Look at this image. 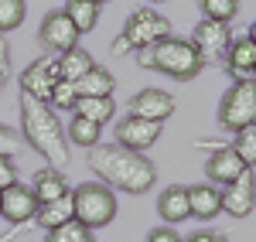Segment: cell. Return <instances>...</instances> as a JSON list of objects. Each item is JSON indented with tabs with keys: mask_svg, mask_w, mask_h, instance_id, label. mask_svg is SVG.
Returning <instances> with one entry per match:
<instances>
[{
	"mask_svg": "<svg viewBox=\"0 0 256 242\" xmlns=\"http://www.w3.org/2000/svg\"><path fill=\"white\" fill-rule=\"evenodd\" d=\"M18 82H20V92H28V96H34V99H41V102H48L55 82H58V58L48 55V51L38 55V58L20 72Z\"/></svg>",
	"mask_w": 256,
	"mask_h": 242,
	"instance_id": "obj_8",
	"label": "cell"
},
{
	"mask_svg": "<svg viewBox=\"0 0 256 242\" xmlns=\"http://www.w3.org/2000/svg\"><path fill=\"white\" fill-rule=\"evenodd\" d=\"M0 195H4V191H0Z\"/></svg>",
	"mask_w": 256,
	"mask_h": 242,
	"instance_id": "obj_40",
	"label": "cell"
},
{
	"mask_svg": "<svg viewBox=\"0 0 256 242\" xmlns=\"http://www.w3.org/2000/svg\"><path fill=\"white\" fill-rule=\"evenodd\" d=\"M120 34L134 44V51H140V48H150V44H158V41L171 38V20L164 17V14H158L154 7H140V10H134V14L126 17V24H123Z\"/></svg>",
	"mask_w": 256,
	"mask_h": 242,
	"instance_id": "obj_6",
	"label": "cell"
},
{
	"mask_svg": "<svg viewBox=\"0 0 256 242\" xmlns=\"http://www.w3.org/2000/svg\"><path fill=\"white\" fill-rule=\"evenodd\" d=\"M130 113L140 116V120H150V123H164L174 116V96L171 92H164L158 85H150V89H140L130 96Z\"/></svg>",
	"mask_w": 256,
	"mask_h": 242,
	"instance_id": "obj_11",
	"label": "cell"
},
{
	"mask_svg": "<svg viewBox=\"0 0 256 242\" xmlns=\"http://www.w3.org/2000/svg\"><path fill=\"white\" fill-rule=\"evenodd\" d=\"M20 137L10 130V126H4L0 123V157H18V150H20Z\"/></svg>",
	"mask_w": 256,
	"mask_h": 242,
	"instance_id": "obj_30",
	"label": "cell"
},
{
	"mask_svg": "<svg viewBox=\"0 0 256 242\" xmlns=\"http://www.w3.org/2000/svg\"><path fill=\"white\" fill-rule=\"evenodd\" d=\"M222 68L232 75V82L253 79V75H256V41L250 38V34L232 38L229 51H226V61H222Z\"/></svg>",
	"mask_w": 256,
	"mask_h": 242,
	"instance_id": "obj_15",
	"label": "cell"
},
{
	"mask_svg": "<svg viewBox=\"0 0 256 242\" xmlns=\"http://www.w3.org/2000/svg\"><path fill=\"white\" fill-rule=\"evenodd\" d=\"M147 242H184V239L174 232V225H164V222H160L158 229H150V232H147Z\"/></svg>",
	"mask_w": 256,
	"mask_h": 242,
	"instance_id": "obj_33",
	"label": "cell"
},
{
	"mask_svg": "<svg viewBox=\"0 0 256 242\" xmlns=\"http://www.w3.org/2000/svg\"><path fill=\"white\" fill-rule=\"evenodd\" d=\"M246 171H250L246 161L239 157L232 147H216V150L208 154V161H205V174H208V181L216 184V188L232 184L236 178H242Z\"/></svg>",
	"mask_w": 256,
	"mask_h": 242,
	"instance_id": "obj_14",
	"label": "cell"
},
{
	"mask_svg": "<svg viewBox=\"0 0 256 242\" xmlns=\"http://www.w3.org/2000/svg\"><path fill=\"white\" fill-rule=\"evenodd\" d=\"M110 51H113V55H130V51H134V44L123 38V34H116V38H113V48H110Z\"/></svg>",
	"mask_w": 256,
	"mask_h": 242,
	"instance_id": "obj_35",
	"label": "cell"
},
{
	"mask_svg": "<svg viewBox=\"0 0 256 242\" xmlns=\"http://www.w3.org/2000/svg\"><path fill=\"white\" fill-rule=\"evenodd\" d=\"M147 3H164V0H147Z\"/></svg>",
	"mask_w": 256,
	"mask_h": 242,
	"instance_id": "obj_38",
	"label": "cell"
},
{
	"mask_svg": "<svg viewBox=\"0 0 256 242\" xmlns=\"http://www.w3.org/2000/svg\"><path fill=\"white\" fill-rule=\"evenodd\" d=\"M158 212L164 225H178L184 222V219H192V205H188V188L184 184H171V188H164L158 198Z\"/></svg>",
	"mask_w": 256,
	"mask_h": 242,
	"instance_id": "obj_17",
	"label": "cell"
},
{
	"mask_svg": "<svg viewBox=\"0 0 256 242\" xmlns=\"http://www.w3.org/2000/svg\"><path fill=\"white\" fill-rule=\"evenodd\" d=\"M31 191H34L38 205H44V202H55V198H62V195H68L72 188H68V181H65L62 167H41L38 174L31 178Z\"/></svg>",
	"mask_w": 256,
	"mask_h": 242,
	"instance_id": "obj_18",
	"label": "cell"
},
{
	"mask_svg": "<svg viewBox=\"0 0 256 242\" xmlns=\"http://www.w3.org/2000/svg\"><path fill=\"white\" fill-rule=\"evenodd\" d=\"M229 147L246 161V167H256V123L246 126V130H239V133H232V143Z\"/></svg>",
	"mask_w": 256,
	"mask_h": 242,
	"instance_id": "obj_27",
	"label": "cell"
},
{
	"mask_svg": "<svg viewBox=\"0 0 256 242\" xmlns=\"http://www.w3.org/2000/svg\"><path fill=\"white\" fill-rule=\"evenodd\" d=\"M184 242H229V239H226V232H208V229H202L195 236H188Z\"/></svg>",
	"mask_w": 256,
	"mask_h": 242,
	"instance_id": "obj_34",
	"label": "cell"
},
{
	"mask_svg": "<svg viewBox=\"0 0 256 242\" xmlns=\"http://www.w3.org/2000/svg\"><path fill=\"white\" fill-rule=\"evenodd\" d=\"M18 181H20V174H18L14 157H0V191L10 188V184H18Z\"/></svg>",
	"mask_w": 256,
	"mask_h": 242,
	"instance_id": "obj_31",
	"label": "cell"
},
{
	"mask_svg": "<svg viewBox=\"0 0 256 242\" xmlns=\"http://www.w3.org/2000/svg\"><path fill=\"white\" fill-rule=\"evenodd\" d=\"M18 106H20V140L34 154H41L48 161V167H65L68 164V137H65L58 113L48 102L34 99L28 92H20Z\"/></svg>",
	"mask_w": 256,
	"mask_h": 242,
	"instance_id": "obj_2",
	"label": "cell"
},
{
	"mask_svg": "<svg viewBox=\"0 0 256 242\" xmlns=\"http://www.w3.org/2000/svg\"><path fill=\"white\" fill-rule=\"evenodd\" d=\"M24 14H28L24 0H0V34L7 38L10 31H18L24 24Z\"/></svg>",
	"mask_w": 256,
	"mask_h": 242,
	"instance_id": "obj_25",
	"label": "cell"
},
{
	"mask_svg": "<svg viewBox=\"0 0 256 242\" xmlns=\"http://www.w3.org/2000/svg\"><path fill=\"white\" fill-rule=\"evenodd\" d=\"M250 38H253V41H256V20H253V27H250Z\"/></svg>",
	"mask_w": 256,
	"mask_h": 242,
	"instance_id": "obj_36",
	"label": "cell"
},
{
	"mask_svg": "<svg viewBox=\"0 0 256 242\" xmlns=\"http://www.w3.org/2000/svg\"><path fill=\"white\" fill-rule=\"evenodd\" d=\"M72 113L82 116V120H92L99 126H106V123L116 116V102H113V96H79Z\"/></svg>",
	"mask_w": 256,
	"mask_h": 242,
	"instance_id": "obj_20",
	"label": "cell"
},
{
	"mask_svg": "<svg viewBox=\"0 0 256 242\" xmlns=\"http://www.w3.org/2000/svg\"><path fill=\"white\" fill-rule=\"evenodd\" d=\"M253 208H256V174L250 167L242 178L222 188V212L232 215V219H250Z\"/></svg>",
	"mask_w": 256,
	"mask_h": 242,
	"instance_id": "obj_13",
	"label": "cell"
},
{
	"mask_svg": "<svg viewBox=\"0 0 256 242\" xmlns=\"http://www.w3.org/2000/svg\"><path fill=\"white\" fill-rule=\"evenodd\" d=\"M96 61L92 55L86 51V48H72V51H65L58 55V79H68V82H79L89 68H92Z\"/></svg>",
	"mask_w": 256,
	"mask_h": 242,
	"instance_id": "obj_23",
	"label": "cell"
},
{
	"mask_svg": "<svg viewBox=\"0 0 256 242\" xmlns=\"http://www.w3.org/2000/svg\"><path fill=\"white\" fill-rule=\"evenodd\" d=\"M72 205H76V222H82L89 232L116 219V195L102 181H86L72 188Z\"/></svg>",
	"mask_w": 256,
	"mask_h": 242,
	"instance_id": "obj_4",
	"label": "cell"
},
{
	"mask_svg": "<svg viewBox=\"0 0 256 242\" xmlns=\"http://www.w3.org/2000/svg\"><path fill=\"white\" fill-rule=\"evenodd\" d=\"M160 126H164V123H150V120H140V116H134V113H126V116L116 123V143L126 147V150L147 154V150L158 143Z\"/></svg>",
	"mask_w": 256,
	"mask_h": 242,
	"instance_id": "obj_10",
	"label": "cell"
},
{
	"mask_svg": "<svg viewBox=\"0 0 256 242\" xmlns=\"http://www.w3.org/2000/svg\"><path fill=\"white\" fill-rule=\"evenodd\" d=\"M7 82H10V44L0 34V92L7 89Z\"/></svg>",
	"mask_w": 256,
	"mask_h": 242,
	"instance_id": "obj_32",
	"label": "cell"
},
{
	"mask_svg": "<svg viewBox=\"0 0 256 242\" xmlns=\"http://www.w3.org/2000/svg\"><path fill=\"white\" fill-rule=\"evenodd\" d=\"M205 20H222V24H232L239 14V0H198Z\"/></svg>",
	"mask_w": 256,
	"mask_h": 242,
	"instance_id": "obj_26",
	"label": "cell"
},
{
	"mask_svg": "<svg viewBox=\"0 0 256 242\" xmlns=\"http://www.w3.org/2000/svg\"><path fill=\"white\" fill-rule=\"evenodd\" d=\"M0 215L10 225L34 222V215H38V198H34L31 184L18 181V184H10V188H4V195H0Z\"/></svg>",
	"mask_w": 256,
	"mask_h": 242,
	"instance_id": "obj_12",
	"label": "cell"
},
{
	"mask_svg": "<svg viewBox=\"0 0 256 242\" xmlns=\"http://www.w3.org/2000/svg\"><path fill=\"white\" fill-rule=\"evenodd\" d=\"M65 137H68V143H76V147H82V150H92V147L102 143V126L72 113V120H68V126H65Z\"/></svg>",
	"mask_w": 256,
	"mask_h": 242,
	"instance_id": "obj_21",
	"label": "cell"
},
{
	"mask_svg": "<svg viewBox=\"0 0 256 242\" xmlns=\"http://www.w3.org/2000/svg\"><path fill=\"white\" fill-rule=\"evenodd\" d=\"M188 205H192V219L198 222H212L222 212V188H216L212 181L192 184L188 188Z\"/></svg>",
	"mask_w": 256,
	"mask_h": 242,
	"instance_id": "obj_16",
	"label": "cell"
},
{
	"mask_svg": "<svg viewBox=\"0 0 256 242\" xmlns=\"http://www.w3.org/2000/svg\"><path fill=\"white\" fill-rule=\"evenodd\" d=\"M76 102H79V89H76V82L58 79V82H55V89H52L48 106H52L55 113H62V109H76Z\"/></svg>",
	"mask_w": 256,
	"mask_h": 242,
	"instance_id": "obj_28",
	"label": "cell"
},
{
	"mask_svg": "<svg viewBox=\"0 0 256 242\" xmlns=\"http://www.w3.org/2000/svg\"><path fill=\"white\" fill-rule=\"evenodd\" d=\"M44 242H92V236H89V229H86L82 222H76V219H72V222L52 229Z\"/></svg>",
	"mask_w": 256,
	"mask_h": 242,
	"instance_id": "obj_29",
	"label": "cell"
},
{
	"mask_svg": "<svg viewBox=\"0 0 256 242\" xmlns=\"http://www.w3.org/2000/svg\"><path fill=\"white\" fill-rule=\"evenodd\" d=\"M38 41H41V48H44L48 55H55V51L65 55V51L79 48V31H76V24L68 20L65 10H48V14L41 17Z\"/></svg>",
	"mask_w": 256,
	"mask_h": 242,
	"instance_id": "obj_7",
	"label": "cell"
},
{
	"mask_svg": "<svg viewBox=\"0 0 256 242\" xmlns=\"http://www.w3.org/2000/svg\"><path fill=\"white\" fill-rule=\"evenodd\" d=\"M89 167L102 184L126 191V195H147L158 184V167L137 150H126L120 143H99L89 150Z\"/></svg>",
	"mask_w": 256,
	"mask_h": 242,
	"instance_id": "obj_1",
	"label": "cell"
},
{
	"mask_svg": "<svg viewBox=\"0 0 256 242\" xmlns=\"http://www.w3.org/2000/svg\"><path fill=\"white\" fill-rule=\"evenodd\" d=\"M253 123H256V75L232 82L226 89V96L218 99V126L226 133H239Z\"/></svg>",
	"mask_w": 256,
	"mask_h": 242,
	"instance_id": "obj_5",
	"label": "cell"
},
{
	"mask_svg": "<svg viewBox=\"0 0 256 242\" xmlns=\"http://www.w3.org/2000/svg\"><path fill=\"white\" fill-rule=\"evenodd\" d=\"M76 219V205H72V191L68 195H62L55 202H44L38 205V215H34V222L44 229V232H52V229H58V225L72 222Z\"/></svg>",
	"mask_w": 256,
	"mask_h": 242,
	"instance_id": "obj_19",
	"label": "cell"
},
{
	"mask_svg": "<svg viewBox=\"0 0 256 242\" xmlns=\"http://www.w3.org/2000/svg\"><path fill=\"white\" fill-rule=\"evenodd\" d=\"M137 65L140 68H150V72H160L168 79L178 82H192L205 72L208 61L198 55V48L192 44V38H164L150 48H140L137 51Z\"/></svg>",
	"mask_w": 256,
	"mask_h": 242,
	"instance_id": "obj_3",
	"label": "cell"
},
{
	"mask_svg": "<svg viewBox=\"0 0 256 242\" xmlns=\"http://www.w3.org/2000/svg\"><path fill=\"white\" fill-rule=\"evenodd\" d=\"M192 44L198 48V55L205 61L222 65L229 44H232V27L222 24V20H202V24H195V31H192Z\"/></svg>",
	"mask_w": 256,
	"mask_h": 242,
	"instance_id": "obj_9",
	"label": "cell"
},
{
	"mask_svg": "<svg viewBox=\"0 0 256 242\" xmlns=\"http://www.w3.org/2000/svg\"><path fill=\"white\" fill-rule=\"evenodd\" d=\"M76 89H79V96H113L116 79H113V72H110V68L92 65V68H89V72L76 82Z\"/></svg>",
	"mask_w": 256,
	"mask_h": 242,
	"instance_id": "obj_22",
	"label": "cell"
},
{
	"mask_svg": "<svg viewBox=\"0 0 256 242\" xmlns=\"http://www.w3.org/2000/svg\"><path fill=\"white\" fill-rule=\"evenodd\" d=\"M0 242H7V239H0Z\"/></svg>",
	"mask_w": 256,
	"mask_h": 242,
	"instance_id": "obj_39",
	"label": "cell"
},
{
	"mask_svg": "<svg viewBox=\"0 0 256 242\" xmlns=\"http://www.w3.org/2000/svg\"><path fill=\"white\" fill-rule=\"evenodd\" d=\"M92 3H96V7H102V3H110V0H92Z\"/></svg>",
	"mask_w": 256,
	"mask_h": 242,
	"instance_id": "obj_37",
	"label": "cell"
},
{
	"mask_svg": "<svg viewBox=\"0 0 256 242\" xmlns=\"http://www.w3.org/2000/svg\"><path fill=\"white\" fill-rule=\"evenodd\" d=\"M62 10L68 14V20L76 24V31H79V34H89V31L99 24V7L92 3V0H65V7H62Z\"/></svg>",
	"mask_w": 256,
	"mask_h": 242,
	"instance_id": "obj_24",
	"label": "cell"
}]
</instances>
